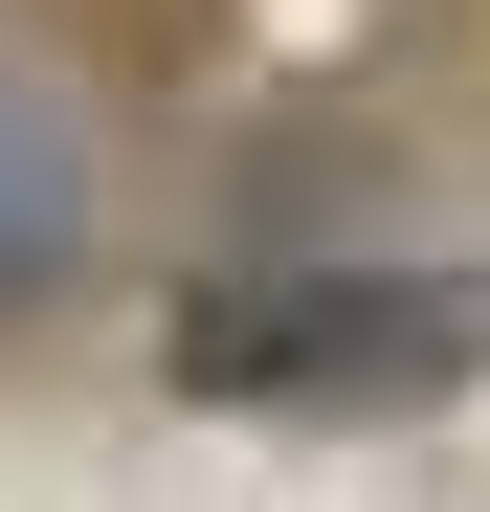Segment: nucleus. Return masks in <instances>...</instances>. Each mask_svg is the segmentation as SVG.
<instances>
[{
	"mask_svg": "<svg viewBox=\"0 0 490 512\" xmlns=\"http://www.w3.org/2000/svg\"><path fill=\"white\" fill-rule=\"evenodd\" d=\"M156 379H179V401H245V423L468 401L490 379V268H245V290H179Z\"/></svg>",
	"mask_w": 490,
	"mask_h": 512,
	"instance_id": "nucleus-1",
	"label": "nucleus"
},
{
	"mask_svg": "<svg viewBox=\"0 0 490 512\" xmlns=\"http://www.w3.org/2000/svg\"><path fill=\"white\" fill-rule=\"evenodd\" d=\"M67 245H90V134H67V90L0 67V290H45Z\"/></svg>",
	"mask_w": 490,
	"mask_h": 512,
	"instance_id": "nucleus-2",
	"label": "nucleus"
}]
</instances>
